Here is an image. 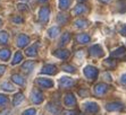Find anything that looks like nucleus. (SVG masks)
<instances>
[{"mask_svg": "<svg viewBox=\"0 0 126 115\" xmlns=\"http://www.w3.org/2000/svg\"><path fill=\"white\" fill-rule=\"evenodd\" d=\"M24 1H26V0H24Z\"/></svg>", "mask_w": 126, "mask_h": 115, "instance_id": "41", "label": "nucleus"}, {"mask_svg": "<svg viewBox=\"0 0 126 115\" xmlns=\"http://www.w3.org/2000/svg\"><path fill=\"white\" fill-rule=\"evenodd\" d=\"M124 53H125V49H124V47H119L118 50L112 52L111 55L112 57H118V55H122V54H124Z\"/></svg>", "mask_w": 126, "mask_h": 115, "instance_id": "26", "label": "nucleus"}, {"mask_svg": "<svg viewBox=\"0 0 126 115\" xmlns=\"http://www.w3.org/2000/svg\"><path fill=\"white\" fill-rule=\"evenodd\" d=\"M75 25L77 27H84V26H86V22H84V20H76Z\"/></svg>", "mask_w": 126, "mask_h": 115, "instance_id": "30", "label": "nucleus"}, {"mask_svg": "<svg viewBox=\"0 0 126 115\" xmlns=\"http://www.w3.org/2000/svg\"><path fill=\"white\" fill-rule=\"evenodd\" d=\"M33 68H34V62H33V61H26V62L22 66V70H23L24 72H26V73H30V72L32 71Z\"/></svg>", "mask_w": 126, "mask_h": 115, "instance_id": "12", "label": "nucleus"}, {"mask_svg": "<svg viewBox=\"0 0 126 115\" xmlns=\"http://www.w3.org/2000/svg\"><path fill=\"white\" fill-rule=\"evenodd\" d=\"M1 88H2L3 90H7V92H13V90L15 89L14 86L9 82H3L2 85H1Z\"/></svg>", "mask_w": 126, "mask_h": 115, "instance_id": "23", "label": "nucleus"}, {"mask_svg": "<svg viewBox=\"0 0 126 115\" xmlns=\"http://www.w3.org/2000/svg\"><path fill=\"white\" fill-rule=\"evenodd\" d=\"M0 26H1V19H0Z\"/></svg>", "mask_w": 126, "mask_h": 115, "instance_id": "40", "label": "nucleus"}, {"mask_svg": "<svg viewBox=\"0 0 126 115\" xmlns=\"http://www.w3.org/2000/svg\"><path fill=\"white\" fill-rule=\"evenodd\" d=\"M42 73H47V75H55L57 72V68L55 66H51V64H48V66H44L42 68Z\"/></svg>", "mask_w": 126, "mask_h": 115, "instance_id": "11", "label": "nucleus"}, {"mask_svg": "<svg viewBox=\"0 0 126 115\" xmlns=\"http://www.w3.org/2000/svg\"><path fill=\"white\" fill-rule=\"evenodd\" d=\"M101 1H103V2H109L110 0H101Z\"/></svg>", "mask_w": 126, "mask_h": 115, "instance_id": "39", "label": "nucleus"}, {"mask_svg": "<svg viewBox=\"0 0 126 115\" xmlns=\"http://www.w3.org/2000/svg\"><path fill=\"white\" fill-rule=\"evenodd\" d=\"M30 42V38L27 35L25 34H21V35H18V37H17V45L19 46V47H24V46H26L27 44H29Z\"/></svg>", "mask_w": 126, "mask_h": 115, "instance_id": "7", "label": "nucleus"}, {"mask_svg": "<svg viewBox=\"0 0 126 115\" xmlns=\"http://www.w3.org/2000/svg\"><path fill=\"white\" fill-rule=\"evenodd\" d=\"M18 9H19V10H25V12H27V10H29V8H27L26 5H22V3H19V5H18Z\"/></svg>", "mask_w": 126, "mask_h": 115, "instance_id": "33", "label": "nucleus"}, {"mask_svg": "<svg viewBox=\"0 0 126 115\" xmlns=\"http://www.w3.org/2000/svg\"><path fill=\"white\" fill-rule=\"evenodd\" d=\"M70 3V0H59V7L60 9H67Z\"/></svg>", "mask_w": 126, "mask_h": 115, "instance_id": "24", "label": "nucleus"}, {"mask_svg": "<svg viewBox=\"0 0 126 115\" xmlns=\"http://www.w3.org/2000/svg\"><path fill=\"white\" fill-rule=\"evenodd\" d=\"M85 12V8H84V6H77L76 8L74 9V14H76V15H79V14H82V12Z\"/></svg>", "mask_w": 126, "mask_h": 115, "instance_id": "27", "label": "nucleus"}, {"mask_svg": "<svg viewBox=\"0 0 126 115\" xmlns=\"http://www.w3.org/2000/svg\"><path fill=\"white\" fill-rule=\"evenodd\" d=\"M120 83H122V85H125L126 86V73H124L123 76H122V77H120Z\"/></svg>", "mask_w": 126, "mask_h": 115, "instance_id": "34", "label": "nucleus"}, {"mask_svg": "<svg viewBox=\"0 0 126 115\" xmlns=\"http://www.w3.org/2000/svg\"><path fill=\"white\" fill-rule=\"evenodd\" d=\"M107 90H108V86L105 85V83H99V85H97L95 88H94V92H95L98 96L103 95Z\"/></svg>", "mask_w": 126, "mask_h": 115, "instance_id": "10", "label": "nucleus"}, {"mask_svg": "<svg viewBox=\"0 0 126 115\" xmlns=\"http://www.w3.org/2000/svg\"><path fill=\"white\" fill-rule=\"evenodd\" d=\"M10 57V51L7 49H2L0 50V59L1 60H8Z\"/></svg>", "mask_w": 126, "mask_h": 115, "instance_id": "17", "label": "nucleus"}, {"mask_svg": "<svg viewBox=\"0 0 126 115\" xmlns=\"http://www.w3.org/2000/svg\"><path fill=\"white\" fill-rule=\"evenodd\" d=\"M12 79H13V81H14L15 83H17V85H21V86H23L24 83H25V80H24V78L22 77V76H19V75H13V76H12Z\"/></svg>", "mask_w": 126, "mask_h": 115, "instance_id": "15", "label": "nucleus"}, {"mask_svg": "<svg viewBox=\"0 0 126 115\" xmlns=\"http://www.w3.org/2000/svg\"><path fill=\"white\" fill-rule=\"evenodd\" d=\"M64 102H65V105L68 107H73L76 104V99H75V96L73 94H67V95L65 96Z\"/></svg>", "mask_w": 126, "mask_h": 115, "instance_id": "8", "label": "nucleus"}, {"mask_svg": "<svg viewBox=\"0 0 126 115\" xmlns=\"http://www.w3.org/2000/svg\"><path fill=\"white\" fill-rule=\"evenodd\" d=\"M36 111L34 108H30V109H26L25 112H23V115H35Z\"/></svg>", "mask_w": 126, "mask_h": 115, "instance_id": "29", "label": "nucleus"}, {"mask_svg": "<svg viewBox=\"0 0 126 115\" xmlns=\"http://www.w3.org/2000/svg\"><path fill=\"white\" fill-rule=\"evenodd\" d=\"M49 15H50V10L48 7H42L39 12V19L42 23H47L49 20Z\"/></svg>", "mask_w": 126, "mask_h": 115, "instance_id": "3", "label": "nucleus"}, {"mask_svg": "<svg viewBox=\"0 0 126 115\" xmlns=\"http://www.w3.org/2000/svg\"><path fill=\"white\" fill-rule=\"evenodd\" d=\"M36 51H38V44H34V45H32L31 47H29L26 50V54L29 57H35L36 55Z\"/></svg>", "mask_w": 126, "mask_h": 115, "instance_id": "16", "label": "nucleus"}, {"mask_svg": "<svg viewBox=\"0 0 126 115\" xmlns=\"http://www.w3.org/2000/svg\"><path fill=\"white\" fill-rule=\"evenodd\" d=\"M84 75L86 76L88 79H90V80H94L98 76V70L95 69V68H93V67L89 66L84 69Z\"/></svg>", "mask_w": 126, "mask_h": 115, "instance_id": "2", "label": "nucleus"}, {"mask_svg": "<svg viewBox=\"0 0 126 115\" xmlns=\"http://www.w3.org/2000/svg\"><path fill=\"white\" fill-rule=\"evenodd\" d=\"M9 114V109H3L2 112H0V115H8Z\"/></svg>", "mask_w": 126, "mask_h": 115, "instance_id": "37", "label": "nucleus"}, {"mask_svg": "<svg viewBox=\"0 0 126 115\" xmlns=\"http://www.w3.org/2000/svg\"><path fill=\"white\" fill-rule=\"evenodd\" d=\"M31 99L34 104H40L43 102V94L41 92H39L38 89H34L31 94Z\"/></svg>", "mask_w": 126, "mask_h": 115, "instance_id": "4", "label": "nucleus"}, {"mask_svg": "<svg viewBox=\"0 0 126 115\" xmlns=\"http://www.w3.org/2000/svg\"><path fill=\"white\" fill-rule=\"evenodd\" d=\"M90 53H91L92 55H94V57H101V55L103 54L102 49H101L99 45H94L93 47H91V49H90Z\"/></svg>", "mask_w": 126, "mask_h": 115, "instance_id": "13", "label": "nucleus"}, {"mask_svg": "<svg viewBox=\"0 0 126 115\" xmlns=\"http://www.w3.org/2000/svg\"><path fill=\"white\" fill-rule=\"evenodd\" d=\"M38 85L42 88H51L53 86V82L50 79H46V78H39L38 80H36Z\"/></svg>", "mask_w": 126, "mask_h": 115, "instance_id": "6", "label": "nucleus"}, {"mask_svg": "<svg viewBox=\"0 0 126 115\" xmlns=\"http://www.w3.org/2000/svg\"><path fill=\"white\" fill-rule=\"evenodd\" d=\"M65 15H59L58 16V18H57V20H58V23H60V24H64L66 20H67V18L66 17H64Z\"/></svg>", "mask_w": 126, "mask_h": 115, "instance_id": "32", "label": "nucleus"}, {"mask_svg": "<svg viewBox=\"0 0 126 115\" xmlns=\"http://www.w3.org/2000/svg\"><path fill=\"white\" fill-rule=\"evenodd\" d=\"M83 108L85 109V112L89 113V114H97L99 112V106H98L97 103H93V102H88L83 105Z\"/></svg>", "mask_w": 126, "mask_h": 115, "instance_id": "1", "label": "nucleus"}, {"mask_svg": "<svg viewBox=\"0 0 126 115\" xmlns=\"http://www.w3.org/2000/svg\"><path fill=\"white\" fill-rule=\"evenodd\" d=\"M69 38H70V35L68 34V33H65V34L63 35L62 41H60V45H64V44H66L68 41H69Z\"/></svg>", "mask_w": 126, "mask_h": 115, "instance_id": "25", "label": "nucleus"}, {"mask_svg": "<svg viewBox=\"0 0 126 115\" xmlns=\"http://www.w3.org/2000/svg\"><path fill=\"white\" fill-rule=\"evenodd\" d=\"M59 83H60V87H62V88H69V87H72L74 85V81H73V79H70V78L63 77L62 79H60V81H59Z\"/></svg>", "mask_w": 126, "mask_h": 115, "instance_id": "9", "label": "nucleus"}, {"mask_svg": "<svg viewBox=\"0 0 126 115\" xmlns=\"http://www.w3.org/2000/svg\"><path fill=\"white\" fill-rule=\"evenodd\" d=\"M76 40L79 43H88L89 41H90V36H88L86 34H79V35H77Z\"/></svg>", "mask_w": 126, "mask_h": 115, "instance_id": "19", "label": "nucleus"}, {"mask_svg": "<svg viewBox=\"0 0 126 115\" xmlns=\"http://www.w3.org/2000/svg\"><path fill=\"white\" fill-rule=\"evenodd\" d=\"M5 70H6V67H5V66H0V76L5 72Z\"/></svg>", "mask_w": 126, "mask_h": 115, "instance_id": "36", "label": "nucleus"}, {"mask_svg": "<svg viewBox=\"0 0 126 115\" xmlns=\"http://www.w3.org/2000/svg\"><path fill=\"white\" fill-rule=\"evenodd\" d=\"M7 103H8V97L0 94V106H3V105H6Z\"/></svg>", "mask_w": 126, "mask_h": 115, "instance_id": "28", "label": "nucleus"}, {"mask_svg": "<svg viewBox=\"0 0 126 115\" xmlns=\"http://www.w3.org/2000/svg\"><path fill=\"white\" fill-rule=\"evenodd\" d=\"M40 2H47V0H39Z\"/></svg>", "mask_w": 126, "mask_h": 115, "instance_id": "38", "label": "nucleus"}, {"mask_svg": "<svg viewBox=\"0 0 126 115\" xmlns=\"http://www.w3.org/2000/svg\"><path fill=\"white\" fill-rule=\"evenodd\" d=\"M23 101H24V95L22 94V92H18V94H16V96H15L13 103H14L15 106H17V105H19Z\"/></svg>", "mask_w": 126, "mask_h": 115, "instance_id": "18", "label": "nucleus"}, {"mask_svg": "<svg viewBox=\"0 0 126 115\" xmlns=\"http://www.w3.org/2000/svg\"><path fill=\"white\" fill-rule=\"evenodd\" d=\"M48 34H49V36L51 38L56 37L57 35L59 34V28L58 27H52V28H50L49 31H48Z\"/></svg>", "mask_w": 126, "mask_h": 115, "instance_id": "20", "label": "nucleus"}, {"mask_svg": "<svg viewBox=\"0 0 126 115\" xmlns=\"http://www.w3.org/2000/svg\"><path fill=\"white\" fill-rule=\"evenodd\" d=\"M22 60H23V55H22V53H21V52H17V53L15 54V57H14V60H13V62H12V63L15 66V64H18V63H19V62H21Z\"/></svg>", "mask_w": 126, "mask_h": 115, "instance_id": "21", "label": "nucleus"}, {"mask_svg": "<svg viewBox=\"0 0 126 115\" xmlns=\"http://www.w3.org/2000/svg\"><path fill=\"white\" fill-rule=\"evenodd\" d=\"M13 22H14V23H22L23 19L19 18V17H15V18H13Z\"/></svg>", "mask_w": 126, "mask_h": 115, "instance_id": "35", "label": "nucleus"}, {"mask_svg": "<svg viewBox=\"0 0 126 115\" xmlns=\"http://www.w3.org/2000/svg\"><path fill=\"white\" fill-rule=\"evenodd\" d=\"M53 54L56 55L57 58H59V59H66V58L69 55V53H68L67 50H58V51H56Z\"/></svg>", "mask_w": 126, "mask_h": 115, "instance_id": "14", "label": "nucleus"}, {"mask_svg": "<svg viewBox=\"0 0 126 115\" xmlns=\"http://www.w3.org/2000/svg\"><path fill=\"white\" fill-rule=\"evenodd\" d=\"M63 69H64L65 71H67V72H74V70H75L73 67L68 66V64H66V66H63Z\"/></svg>", "mask_w": 126, "mask_h": 115, "instance_id": "31", "label": "nucleus"}, {"mask_svg": "<svg viewBox=\"0 0 126 115\" xmlns=\"http://www.w3.org/2000/svg\"><path fill=\"white\" fill-rule=\"evenodd\" d=\"M8 34L6 32H0V44H7Z\"/></svg>", "mask_w": 126, "mask_h": 115, "instance_id": "22", "label": "nucleus"}, {"mask_svg": "<svg viewBox=\"0 0 126 115\" xmlns=\"http://www.w3.org/2000/svg\"><path fill=\"white\" fill-rule=\"evenodd\" d=\"M106 108H107V111L115 112V111H120V109H123L124 106H123V104L120 103V102H112V103L107 104Z\"/></svg>", "mask_w": 126, "mask_h": 115, "instance_id": "5", "label": "nucleus"}]
</instances>
